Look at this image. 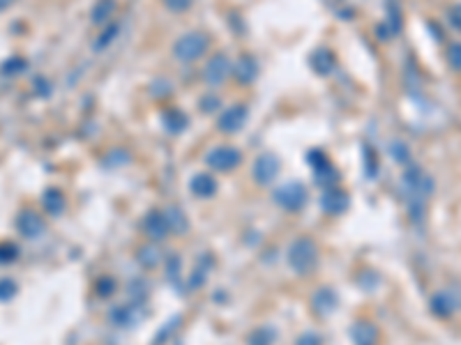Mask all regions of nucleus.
I'll use <instances>...</instances> for the list:
<instances>
[{
    "mask_svg": "<svg viewBox=\"0 0 461 345\" xmlns=\"http://www.w3.org/2000/svg\"><path fill=\"white\" fill-rule=\"evenodd\" d=\"M14 293H17L14 281H10V278H3V281H0V300H10V297Z\"/></svg>",
    "mask_w": 461,
    "mask_h": 345,
    "instance_id": "obj_17",
    "label": "nucleus"
},
{
    "mask_svg": "<svg viewBox=\"0 0 461 345\" xmlns=\"http://www.w3.org/2000/svg\"><path fill=\"white\" fill-rule=\"evenodd\" d=\"M231 74V60L226 53H217L213 56V60L206 65L203 69V78H206L208 85H222Z\"/></svg>",
    "mask_w": 461,
    "mask_h": 345,
    "instance_id": "obj_3",
    "label": "nucleus"
},
{
    "mask_svg": "<svg viewBox=\"0 0 461 345\" xmlns=\"http://www.w3.org/2000/svg\"><path fill=\"white\" fill-rule=\"evenodd\" d=\"M431 309L436 311L438 315H447V313H452L454 311V304H452V300H450V295L447 293H440V295H436L431 300Z\"/></svg>",
    "mask_w": 461,
    "mask_h": 345,
    "instance_id": "obj_13",
    "label": "nucleus"
},
{
    "mask_svg": "<svg viewBox=\"0 0 461 345\" xmlns=\"http://www.w3.org/2000/svg\"><path fill=\"white\" fill-rule=\"evenodd\" d=\"M208 46H210V37L206 32L194 30V32H187V35H182L178 39L173 46V56L180 63H194L208 51Z\"/></svg>",
    "mask_w": 461,
    "mask_h": 345,
    "instance_id": "obj_1",
    "label": "nucleus"
},
{
    "mask_svg": "<svg viewBox=\"0 0 461 345\" xmlns=\"http://www.w3.org/2000/svg\"><path fill=\"white\" fill-rule=\"evenodd\" d=\"M17 256V247L14 244H0V260L8 263Z\"/></svg>",
    "mask_w": 461,
    "mask_h": 345,
    "instance_id": "obj_19",
    "label": "nucleus"
},
{
    "mask_svg": "<svg viewBox=\"0 0 461 345\" xmlns=\"http://www.w3.org/2000/svg\"><path fill=\"white\" fill-rule=\"evenodd\" d=\"M164 5H167L171 12H187L192 0H164Z\"/></svg>",
    "mask_w": 461,
    "mask_h": 345,
    "instance_id": "obj_18",
    "label": "nucleus"
},
{
    "mask_svg": "<svg viewBox=\"0 0 461 345\" xmlns=\"http://www.w3.org/2000/svg\"><path fill=\"white\" fill-rule=\"evenodd\" d=\"M17 225H19V230H21V235H25V237H37L44 230L42 216L32 210H23L17 219Z\"/></svg>",
    "mask_w": 461,
    "mask_h": 345,
    "instance_id": "obj_6",
    "label": "nucleus"
},
{
    "mask_svg": "<svg viewBox=\"0 0 461 345\" xmlns=\"http://www.w3.org/2000/svg\"><path fill=\"white\" fill-rule=\"evenodd\" d=\"M447 60H450V67L454 71H461V42H454L447 49Z\"/></svg>",
    "mask_w": 461,
    "mask_h": 345,
    "instance_id": "obj_16",
    "label": "nucleus"
},
{
    "mask_svg": "<svg viewBox=\"0 0 461 345\" xmlns=\"http://www.w3.org/2000/svg\"><path fill=\"white\" fill-rule=\"evenodd\" d=\"M305 198H307V194H305V189L300 187V184H288V187H284V189H279V194H277V201H279L284 208H288V210H298L302 203H305Z\"/></svg>",
    "mask_w": 461,
    "mask_h": 345,
    "instance_id": "obj_7",
    "label": "nucleus"
},
{
    "mask_svg": "<svg viewBox=\"0 0 461 345\" xmlns=\"http://www.w3.org/2000/svg\"><path fill=\"white\" fill-rule=\"evenodd\" d=\"M12 5V0H0V12H5Z\"/></svg>",
    "mask_w": 461,
    "mask_h": 345,
    "instance_id": "obj_22",
    "label": "nucleus"
},
{
    "mask_svg": "<svg viewBox=\"0 0 461 345\" xmlns=\"http://www.w3.org/2000/svg\"><path fill=\"white\" fill-rule=\"evenodd\" d=\"M44 208L51 212V214H61L63 212V208H65V198H63V194L58 189H49L44 194Z\"/></svg>",
    "mask_w": 461,
    "mask_h": 345,
    "instance_id": "obj_11",
    "label": "nucleus"
},
{
    "mask_svg": "<svg viewBox=\"0 0 461 345\" xmlns=\"http://www.w3.org/2000/svg\"><path fill=\"white\" fill-rule=\"evenodd\" d=\"M235 78H238L240 83H252L256 74H259V67H256L254 58L249 56H242L238 63H235Z\"/></svg>",
    "mask_w": 461,
    "mask_h": 345,
    "instance_id": "obj_9",
    "label": "nucleus"
},
{
    "mask_svg": "<svg viewBox=\"0 0 461 345\" xmlns=\"http://www.w3.org/2000/svg\"><path fill=\"white\" fill-rule=\"evenodd\" d=\"M19 69H23V63L19 60H8V65H3V71H19Z\"/></svg>",
    "mask_w": 461,
    "mask_h": 345,
    "instance_id": "obj_20",
    "label": "nucleus"
},
{
    "mask_svg": "<svg viewBox=\"0 0 461 345\" xmlns=\"http://www.w3.org/2000/svg\"><path fill=\"white\" fill-rule=\"evenodd\" d=\"M118 32H120V23H111V25H107V28H104V32L100 37H97V44H95V49L97 51H102V49H107V46L114 42L116 39V35Z\"/></svg>",
    "mask_w": 461,
    "mask_h": 345,
    "instance_id": "obj_14",
    "label": "nucleus"
},
{
    "mask_svg": "<svg viewBox=\"0 0 461 345\" xmlns=\"http://www.w3.org/2000/svg\"><path fill=\"white\" fill-rule=\"evenodd\" d=\"M240 159H242L240 152L235 148H231V145H219V148L210 150L206 162L210 168H215V170H231L240 164Z\"/></svg>",
    "mask_w": 461,
    "mask_h": 345,
    "instance_id": "obj_2",
    "label": "nucleus"
},
{
    "mask_svg": "<svg viewBox=\"0 0 461 345\" xmlns=\"http://www.w3.org/2000/svg\"><path fill=\"white\" fill-rule=\"evenodd\" d=\"M247 115H249L247 106H242V104L231 106V109L224 111V115L219 118V129H224V131H238V129L245 127Z\"/></svg>",
    "mask_w": 461,
    "mask_h": 345,
    "instance_id": "obj_4",
    "label": "nucleus"
},
{
    "mask_svg": "<svg viewBox=\"0 0 461 345\" xmlns=\"http://www.w3.org/2000/svg\"><path fill=\"white\" fill-rule=\"evenodd\" d=\"M288 258H291V265L295 269H300V271L309 269V267H312V263L316 260V249H314L312 242H298L291 249Z\"/></svg>",
    "mask_w": 461,
    "mask_h": 345,
    "instance_id": "obj_5",
    "label": "nucleus"
},
{
    "mask_svg": "<svg viewBox=\"0 0 461 345\" xmlns=\"http://www.w3.org/2000/svg\"><path fill=\"white\" fill-rule=\"evenodd\" d=\"M323 205H325L330 212H339L341 208H344V198H341L339 191H325V196H323Z\"/></svg>",
    "mask_w": 461,
    "mask_h": 345,
    "instance_id": "obj_15",
    "label": "nucleus"
},
{
    "mask_svg": "<svg viewBox=\"0 0 461 345\" xmlns=\"http://www.w3.org/2000/svg\"><path fill=\"white\" fill-rule=\"evenodd\" d=\"M114 5H116V0H100V3H97V8L92 10V21H95L97 25L107 23V19L116 12Z\"/></svg>",
    "mask_w": 461,
    "mask_h": 345,
    "instance_id": "obj_12",
    "label": "nucleus"
},
{
    "mask_svg": "<svg viewBox=\"0 0 461 345\" xmlns=\"http://www.w3.org/2000/svg\"><path fill=\"white\" fill-rule=\"evenodd\" d=\"M215 189H217V182L213 180V175H208V172H199V175L192 180V191L199 196L215 194Z\"/></svg>",
    "mask_w": 461,
    "mask_h": 345,
    "instance_id": "obj_10",
    "label": "nucleus"
},
{
    "mask_svg": "<svg viewBox=\"0 0 461 345\" xmlns=\"http://www.w3.org/2000/svg\"><path fill=\"white\" fill-rule=\"evenodd\" d=\"M450 19H452V21H454V25H457V28L461 30V5H457V8L452 10Z\"/></svg>",
    "mask_w": 461,
    "mask_h": 345,
    "instance_id": "obj_21",
    "label": "nucleus"
},
{
    "mask_svg": "<svg viewBox=\"0 0 461 345\" xmlns=\"http://www.w3.org/2000/svg\"><path fill=\"white\" fill-rule=\"evenodd\" d=\"M277 170H279V159L275 155H263L259 157V162L254 166V175L259 182H270L272 177L277 175Z\"/></svg>",
    "mask_w": 461,
    "mask_h": 345,
    "instance_id": "obj_8",
    "label": "nucleus"
}]
</instances>
